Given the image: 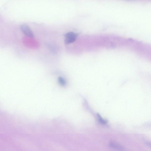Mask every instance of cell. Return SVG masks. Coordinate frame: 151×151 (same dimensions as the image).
Instances as JSON below:
<instances>
[{"label":"cell","instance_id":"cell-4","mask_svg":"<svg viewBox=\"0 0 151 151\" xmlns=\"http://www.w3.org/2000/svg\"><path fill=\"white\" fill-rule=\"evenodd\" d=\"M58 81L59 83L62 86H65L66 82L65 80L61 77H59L58 79Z\"/></svg>","mask_w":151,"mask_h":151},{"label":"cell","instance_id":"cell-1","mask_svg":"<svg viewBox=\"0 0 151 151\" xmlns=\"http://www.w3.org/2000/svg\"><path fill=\"white\" fill-rule=\"evenodd\" d=\"M78 36V34L73 32L67 33L64 35V43L68 44L74 42Z\"/></svg>","mask_w":151,"mask_h":151},{"label":"cell","instance_id":"cell-5","mask_svg":"<svg viewBox=\"0 0 151 151\" xmlns=\"http://www.w3.org/2000/svg\"><path fill=\"white\" fill-rule=\"evenodd\" d=\"M97 116L98 118V120L102 124H105L107 122V121L106 120H105L103 119L100 115L99 114H97Z\"/></svg>","mask_w":151,"mask_h":151},{"label":"cell","instance_id":"cell-3","mask_svg":"<svg viewBox=\"0 0 151 151\" xmlns=\"http://www.w3.org/2000/svg\"><path fill=\"white\" fill-rule=\"evenodd\" d=\"M109 146L113 148H114L116 149L119 150H123V147H122L121 146L114 143H110L109 144Z\"/></svg>","mask_w":151,"mask_h":151},{"label":"cell","instance_id":"cell-2","mask_svg":"<svg viewBox=\"0 0 151 151\" xmlns=\"http://www.w3.org/2000/svg\"><path fill=\"white\" fill-rule=\"evenodd\" d=\"M20 29L22 32L26 36L31 37H34L32 30L27 25L22 24L21 26Z\"/></svg>","mask_w":151,"mask_h":151}]
</instances>
